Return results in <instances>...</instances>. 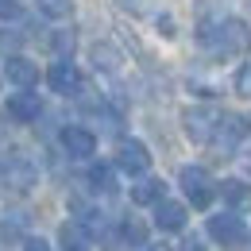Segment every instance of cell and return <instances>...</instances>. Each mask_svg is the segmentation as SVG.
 Masks as SVG:
<instances>
[{"mask_svg":"<svg viewBox=\"0 0 251 251\" xmlns=\"http://www.w3.org/2000/svg\"><path fill=\"white\" fill-rule=\"evenodd\" d=\"M220 193H224V201H228V205H236V209H244V205H251V186H244V182H236V178H228V182L220 186Z\"/></svg>","mask_w":251,"mask_h":251,"instance_id":"9a60e30c","label":"cell"},{"mask_svg":"<svg viewBox=\"0 0 251 251\" xmlns=\"http://www.w3.org/2000/svg\"><path fill=\"white\" fill-rule=\"evenodd\" d=\"M116 166L127 170V174H135V178H143V174L151 170V151H147L139 139H124V143L116 147Z\"/></svg>","mask_w":251,"mask_h":251,"instance_id":"8992f818","label":"cell"},{"mask_svg":"<svg viewBox=\"0 0 251 251\" xmlns=\"http://www.w3.org/2000/svg\"><path fill=\"white\" fill-rule=\"evenodd\" d=\"M62 147H66V155H70V158H93L97 135L89 131V127L70 124V127H62Z\"/></svg>","mask_w":251,"mask_h":251,"instance_id":"52a82bcc","label":"cell"},{"mask_svg":"<svg viewBox=\"0 0 251 251\" xmlns=\"http://www.w3.org/2000/svg\"><path fill=\"white\" fill-rule=\"evenodd\" d=\"M20 16V0H0V20H16Z\"/></svg>","mask_w":251,"mask_h":251,"instance_id":"ffe728a7","label":"cell"},{"mask_svg":"<svg viewBox=\"0 0 251 251\" xmlns=\"http://www.w3.org/2000/svg\"><path fill=\"white\" fill-rule=\"evenodd\" d=\"M24 251H50V248H47V240H39V236H31V240L24 244Z\"/></svg>","mask_w":251,"mask_h":251,"instance_id":"603a6c76","label":"cell"},{"mask_svg":"<svg viewBox=\"0 0 251 251\" xmlns=\"http://www.w3.org/2000/svg\"><path fill=\"white\" fill-rule=\"evenodd\" d=\"M47 85H50L54 93H62V97H74L81 89V74H77L70 62H54L47 70Z\"/></svg>","mask_w":251,"mask_h":251,"instance_id":"ba28073f","label":"cell"},{"mask_svg":"<svg viewBox=\"0 0 251 251\" xmlns=\"http://www.w3.org/2000/svg\"><path fill=\"white\" fill-rule=\"evenodd\" d=\"M4 74H8V81L20 85V89H31L35 81H39V66H35L31 58H20V54H12V58L4 62Z\"/></svg>","mask_w":251,"mask_h":251,"instance_id":"9c48e42d","label":"cell"},{"mask_svg":"<svg viewBox=\"0 0 251 251\" xmlns=\"http://www.w3.org/2000/svg\"><path fill=\"white\" fill-rule=\"evenodd\" d=\"M182 251H205V240H201V232H189V236H182Z\"/></svg>","mask_w":251,"mask_h":251,"instance_id":"d6986e66","label":"cell"},{"mask_svg":"<svg viewBox=\"0 0 251 251\" xmlns=\"http://www.w3.org/2000/svg\"><path fill=\"white\" fill-rule=\"evenodd\" d=\"M244 139H248V120H244V116H220L217 131H213V147H217V155H232Z\"/></svg>","mask_w":251,"mask_h":251,"instance_id":"5b68a950","label":"cell"},{"mask_svg":"<svg viewBox=\"0 0 251 251\" xmlns=\"http://www.w3.org/2000/svg\"><path fill=\"white\" fill-rule=\"evenodd\" d=\"M89 186H93L97 193H104V197H112V193H116V174H112L104 162H97L93 170H89Z\"/></svg>","mask_w":251,"mask_h":251,"instance_id":"5bb4252c","label":"cell"},{"mask_svg":"<svg viewBox=\"0 0 251 251\" xmlns=\"http://www.w3.org/2000/svg\"><path fill=\"white\" fill-rule=\"evenodd\" d=\"M151 251H170V244H155V248H151Z\"/></svg>","mask_w":251,"mask_h":251,"instance_id":"484cf974","label":"cell"},{"mask_svg":"<svg viewBox=\"0 0 251 251\" xmlns=\"http://www.w3.org/2000/svg\"><path fill=\"white\" fill-rule=\"evenodd\" d=\"M244 251H251V244H244Z\"/></svg>","mask_w":251,"mask_h":251,"instance_id":"4316f807","label":"cell"},{"mask_svg":"<svg viewBox=\"0 0 251 251\" xmlns=\"http://www.w3.org/2000/svg\"><path fill=\"white\" fill-rule=\"evenodd\" d=\"M143 236H147V232H143V224H139V220H124V240L143 244Z\"/></svg>","mask_w":251,"mask_h":251,"instance_id":"ac0fdd59","label":"cell"},{"mask_svg":"<svg viewBox=\"0 0 251 251\" xmlns=\"http://www.w3.org/2000/svg\"><path fill=\"white\" fill-rule=\"evenodd\" d=\"M97 66H116V54H112V50H108V47H97Z\"/></svg>","mask_w":251,"mask_h":251,"instance_id":"7402d4cb","label":"cell"},{"mask_svg":"<svg viewBox=\"0 0 251 251\" xmlns=\"http://www.w3.org/2000/svg\"><path fill=\"white\" fill-rule=\"evenodd\" d=\"M205 232H209L217 244H224V248H244V244H248V228H244V220L232 217V213H220V217H213Z\"/></svg>","mask_w":251,"mask_h":251,"instance_id":"277c9868","label":"cell"},{"mask_svg":"<svg viewBox=\"0 0 251 251\" xmlns=\"http://www.w3.org/2000/svg\"><path fill=\"white\" fill-rule=\"evenodd\" d=\"M0 178H4V186L16 189V193H24V189H31V186H35V170H31V162H8Z\"/></svg>","mask_w":251,"mask_h":251,"instance_id":"7c38bea8","label":"cell"},{"mask_svg":"<svg viewBox=\"0 0 251 251\" xmlns=\"http://www.w3.org/2000/svg\"><path fill=\"white\" fill-rule=\"evenodd\" d=\"M54 50H58V54H70V50H74V35H54Z\"/></svg>","mask_w":251,"mask_h":251,"instance_id":"44dd1931","label":"cell"},{"mask_svg":"<svg viewBox=\"0 0 251 251\" xmlns=\"http://www.w3.org/2000/svg\"><path fill=\"white\" fill-rule=\"evenodd\" d=\"M240 162H244V174H251V147L244 151V158H240Z\"/></svg>","mask_w":251,"mask_h":251,"instance_id":"d4e9b609","label":"cell"},{"mask_svg":"<svg viewBox=\"0 0 251 251\" xmlns=\"http://www.w3.org/2000/svg\"><path fill=\"white\" fill-rule=\"evenodd\" d=\"M236 93H240V97H251V62L236 74Z\"/></svg>","mask_w":251,"mask_h":251,"instance_id":"e0dca14e","label":"cell"},{"mask_svg":"<svg viewBox=\"0 0 251 251\" xmlns=\"http://www.w3.org/2000/svg\"><path fill=\"white\" fill-rule=\"evenodd\" d=\"M220 116L224 112H217L213 104H193V108L182 112V127H186V135L193 143H213V131H217Z\"/></svg>","mask_w":251,"mask_h":251,"instance_id":"7a4b0ae2","label":"cell"},{"mask_svg":"<svg viewBox=\"0 0 251 251\" xmlns=\"http://www.w3.org/2000/svg\"><path fill=\"white\" fill-rule=\"evenodd\" d=\"M0 240H4V244L16 240V228H12V224H0Z\"/></svg>","mask_w":251,"mask_h":251,"instance_id":"cb8c5ba5","label":"cell"},{"mask_svg":"<svg viewBox=\"0 0 251 251\" xmlns=\"http://www.w3.org/2000/svg\"><path fill=\"white\" fill-rule=\"evenodd\" d=\"M197 39L209 43L217 54H248L251 50V31L244 20H220L217 27H197Z\"/></svg>","mask_w":251,"mask_h":251,"instance_id":"6da1fadb","label":"cell"},{"mask_svg":"<svg viewBox=\"0 0 251 251\" xmlns=\"http://www.w3.org/2000/svg\"><path fill=\"white\" fill-rule=\"evenodd\" d=\"M39 8H43V16H50V20L70 16V0H39Z\"/></svg>","mask_w":251,"mask_h":251,"instance_id":"2e32d148","label":"cell"},{"mask_svg":"<svg viewBox=\"0 0 251 251\" xmlns=\"http://www.w3.org/2000/svg\"><path fill=\"white\" fill-rule=\"evenodd\" d=\"M162 197H166V186H162L158 178H147V174H143V178L131 186V201H135V205H158Z\"/></svg>","mask_w":251,"mask_h":251,"instance_id":"4fadbf2b","label":"cell"},{"mask_svg":"<svg viewBox=\"0 0 251 251\" xmlns=\"http://www.w3.org/2000/svg\"><path fill=\"white\" fill-rule=\"evenodd\" d=\"M186 217H189L186 205H178V201H166V197H162L155 205V224L162 232H182V228H186Z\"/></svg>","mask_w":251,"mask_h":251,"instance_id":"30bf717a","label":"cell"},{"mask_svg":"<svg viewBox=\"0 0 251 251\" xmlns=\"http://www.w3.org/2000/svg\"><path fill=\"white\" fill-rule=\"evenodd\" d=\"M39 112H43V100H39L31 89H24V93H16L12 100H8V116H12V120H20V124L35 120Z\"/></svg>","mask_w":251,"mask_h":251,"instance_id":"8fae6325","label":"cell"},{"mask_svg":"<svg viewBox=\"0 0 251 251\" xmlns=\"http://www.w3.org/2000/svg\"><path fill=\"white\" fill-rule=\"evenodd\" d=\"M178 182L186 189L189 205H213V197H217V182H213V174L205 170V166H182V174H178Z\"/></svg>","mask_w":251,"mask_h":251,"instance_id":"3957f363","label":"cell"}]
</instances>
